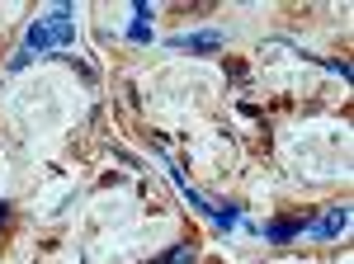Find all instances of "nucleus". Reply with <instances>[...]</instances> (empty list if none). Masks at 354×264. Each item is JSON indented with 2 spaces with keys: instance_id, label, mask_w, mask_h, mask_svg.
Returning a JSON list of instances; mask_svg holds the SVG:
<instances>
[{
  "instance_id": "obj_1",
  "label": "nucleus",
  "mask_w": 354,
  "mask_h": 264,
  "mask_svg": "<svg viewBox=\"0 0 354 264\" xmlns=\"http://www.w3.org/2000/svg\"><path fill=\"white\" fill-rule=\"evenodd\" d=\"M66 43H76V10H71L66 0H57L43 19H33V24H28L24 48L10 57V71H24L33 57H53V53H62Z\"/></svg>"
},
{
  "instance_id": "obj_4",
  "label": "nucleus",
  "mask_w": 354,
  "mask_h": 264,
  "mask_svg": "<svg viewBox=\"0 0 354 264\" xmlns=\"http://www.w3.org/2000/svg\"><path fill=\"white\" fill-rule=\"evenodd\" d=\"M302 232H307V217H274V222H265L260 236L274 241V245H288V241H298Z\"/></svg>"
},
{
  "instance_id": "obj_3",
  "label": "nucleus",
  "mask_w": 354,
  "mask_h": 264,
  "mask_svg": "<svg viewBox=\"0 0 354 264\" xmlns=\"http://www.w3.org/2000/svg\"><path fill=\"white\" fill-rule=\"evenodd\" d=\"M222 43H227V38H222L218 28H198V33H175V38H170V48H180V53H218Z\"/></svg>"
},
{
  "instance_id": "obj_5",
  "label": "nucleus",
  "mask_w": 354,
  "mask_h": 264,
  "mask_svg": "<svg viewBox=\"0 0 354 264\" xmlns=\"http://www.w3.org/2000/svg\"><path fill=\"white\" fill-rule=\"evenodd\" d=\"M128 38H133V43H147V38H151V5H147V0H133V24H128Z\"/></svg>"
},
{
  "instance_id": "obj_6",
  "label": "nucleus",
  "mask_w": 354,
  "mask_h": 264,
  "mask_svg": "<svg viewBox=\"0 0 354 264\" xmlns=\"http://www.w3.org/2000/svg\"><path fill=\"white\" fill-rule=\"evenodd\" d=\"M198 260V250H194V241H180L175 250H165V255H156L151 264H194Z\"/></svg>"
},
{
  "instance_id": "obj_2",
  "label": "nucleus",
  "mask_w": 354,
  "mask_h": 264,
  "mask_svg": "<svg viewBox=\"0 0 354 264\" xmlns=\"http://www.w3.org/2000/svg\"><path fill=\"white\" fill-rule=\"evenodd\" d=\"M345 227H350V203H335L322 217H307V236L312 241H335Z\"/></svg>"
}]
</instances>
